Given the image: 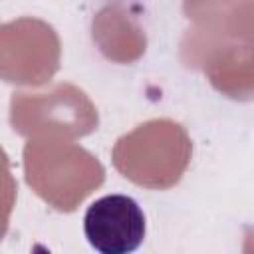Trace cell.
Listing matches in <instances>:
<instances>
[{"instance_id": "cell-1", "label": "cell", "mask_w": 254, "mask_h": 254, "mask_svg": "<svg viewBox=\"0 0 254 254\" xmlns=\"http://www.w3.org/2000/svg\"><path fill=\"white\" fill-rule=\"evenodd\" d=\"M145 232V214L127 194H105L93 200L83 216V234L101 254H131L143 244Z\"/></svg>"}]
</instances>
